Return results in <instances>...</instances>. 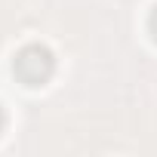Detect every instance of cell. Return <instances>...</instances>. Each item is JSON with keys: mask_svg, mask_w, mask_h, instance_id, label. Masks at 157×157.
<instances>
[{"mask_svg": "<svg viewBox=\"0 0 157 157\" xmlns=\"http://www.w3.org/2000/svg\"><path fill=\"white\" fill-rule=\"evenodd\" d=\"M49 71H52V59H49V52L40 49V46H31V49H25V52L16 59V74L22 77L25 83H31V86L43 83L46 77H49Z\"/></svg>", "mask_w": 157, "mask_h": 157, "instance_id": "cell-1", "label": "cell"}, {"mask_svg": "<svg viewBox=\"0 0 157 157\" xmlns=\"http://www.w3.org/2000/svg\"><path fill=\"white\" fill-rule=\"evenodd\" d=\"M151 31H154V37H157V10H154V16H151Z\"/></svg>", "mask_w": 157, "mask_h": 157, "instance_id": "cell-2", "label": "cell"}, {"mask_svg": "<svg viewBox=\"0 0 157 157\" xmlns=\"http://www.w3.org/2000/svg\"><path fill=\"white\" fill-rule=\"evenodd\" d=\"M0 120H3V117H0Z\"/></svg>", "mask_w": 157, "mask_h": 157, "instance_id": "cell-3", "label": "cell"}]
</instances>
